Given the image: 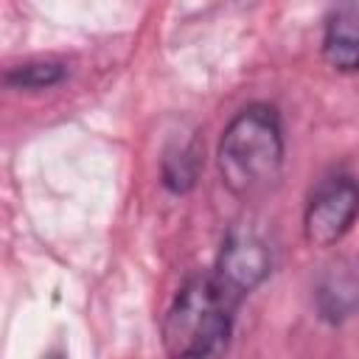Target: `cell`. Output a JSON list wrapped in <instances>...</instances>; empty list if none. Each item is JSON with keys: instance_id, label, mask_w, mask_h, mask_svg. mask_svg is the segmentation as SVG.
<instances>
[{"instance_id": "obj_1", "label": "cell", "mask_w": 359, "mask_h": 359, "mask_svg": "<svg viewBox=\"0 0 359 359\" xmlns=\"http://www.w3.org/2000/svg\"><path fill=\"white\" fill-rule=\"evenodd\" d=\"M283 123L272 104L255 101L238 109L216 146V168L224 188L250 199L272 188L283 171Z\"/></svg>"}, {"instance_id": "obj_2", "label": "cell", "mask_w": 359, "mask_h": 359, "mask_svg": "<svg viewBox=\"0 0 359 359\" xmlns=\"http://www.w3.org/2000/svg\"><path fill=\"white\" fill-rule=\"evenodd\" d=\"M238 303H233L213 275L188 278L174 300L168 303L160 339L171 359H213L227 348L233 317Z\"/></svg>"}, {"instance_id": "obj_3", "label": "cell", "mask_w": 359, "mask_h": 359, "mask_svg": "<svg viewBox=\"0 0 359 359\" xmlns=\"http://www.w3.org/2000/svg\"><path fill=\"white\" fill-rule=\"evenodd\" d=\"M272 272V247L269 241L250 224H233L222 241V250L216 255L213 280L222 286V292L241 303L250 292H255Z\"/></svg>"}, {"instance_id": "obj_4", "label": "cell", "mask_w": 359, "mask_h": 359, "mask_svg": "<svg viewBox=\"0 0 359 359\" xmlns=\"http://www.w3.org/2000/svg\"><path fill=\"white\" fill-rule=\"evenodd\" d=\"M359 216V182L348 174L323 180L306 202L303 236L311 247H334Z\"/></svg>"}, {"instance_id": "obj_5", "label": "cell", "mask_w": 359, "mask_h": 359, "mask_svg": "<svg viewBox=\"0 0 359 359\" xmlns=\"http://www.w3.org/2000/svg\"><path fill=\"white\" fill-rule=\"evenodd\" d=\"M323 59L337 73L359 70V3L334 6L323 28Z\"/></svg>"}, {"instance_id": "obj_6", "label": "cell", "mask_w": 359, "mask_h": 359, "mask_svg": "<svg viewBox=\"0 0 359 359\" xmlns=\"http://www.w3.org/2000/svg\"><path fill=\"white\" fill-rule=\"evenodd\" d=\"M314 306L320 320L339 325L359 311V278L348 269H334L320 278L314 289Z\"/></svg>"}, {"instance_id": "obj_7", "label": "cell", "mask_w": 359, "mask_h": 359, "mask_svg": "<svg viewBox=\"0 0 359 359\" xmlns=\"http://www.w3.org/2000/svg\"><path fill=\"white\" fill-rule=\"evenodd\" d=\"M199 165H202V157H199L196 140L180 143V146L168 149V151L163 154V163H160L163 185H165L171 194H188V191L196 185Z\"/></svg>"}, {"instance_id": "obj_8", "label": "cell", "mask_w": 359, "mask_h": 359, "mask_svg": "<svg viewBox=\"0 0 359 359\" xmlns=\"http://www.w3.org/2000/svg\"><path fill=\"white\" fill-rule=\"evenodd\" d=\"M67 76L62 62H28L6 70V84L11 90H48Z\"/></svg>"}, {"instance_id": "obj_9", "label": "cell", "mask_w": 359, "mask_h": 359, "mask_svg": "<svg viewBox=\"0 0 359 359\" xmlns=\"http://www.w3.org/2000/svg\"><path fill=\"white\" fill-rule=\"evenodd\" d=\"M48 359H62V356H59V353H50V356H48Z\"/></svg>"}]
</instances>
